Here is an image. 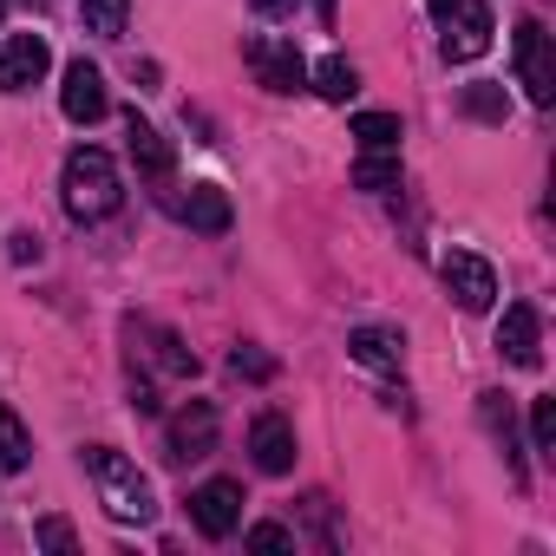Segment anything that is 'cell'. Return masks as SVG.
<instances>
[{
	"label": "cell",
	"mask_w": 556,
	"mask_h": 556,
	"mask_svg": "<svg viewBox=\"0 0 556 556\" xmlns=\"http://www.w3.org/2000/svg\"><path fill=\"white\" fill-rule=\"evenodd\" d=\"M60 197H66V216L73 223H105L112 210H118V164L99 151V144H79L73 157H66V170H60Z\"/></svg>",
	"instance_id": "cell-1"
},
{
	"label": "cell",
	"mask_w": 556,
	"mask_h": 556,
	"mask_svg": "<svg viewBox=\"0 0 556 556\" xmlns=\"http://www.w3.org/2000/svg\"><path fill=\"white\" fill-rule=\"evenodd\" d=\"M79 458H86V471H92V484H99V497H105V510H112L118 523H151V517H157L151 478H144L118 445H86Z\"/></svg>",
	"instance_id": "cell-2"
},
{
	"label": "cell",
	"mask_w": 556,
	"mask_h": 556,
	"mask_svg": "<svg viewBox=\"0 0 556 556\" xmlns=\"http://www.w3.org/2000/svg\"><path fill=\"white\" fill-rule=\"evenodd\" d=\"M439 34H445V60H478L491 47V8L484 0H426Z\"/></svg>",
	"instance_id": "cell-3"
},
{
	"label": "cell",
	"mask_w": 556,
	"mask_h": 556,
	"mask_svg": "<svg viewBox=\"0 0 556 556\" xmlns=\"http://www.w3.org/2000/svg\"><path fill=\"white\" fill-rule=\"evenodd\" d=\"M439 282H445V295H452L465 315H484V308L497 302V268H491L484 255H471V249H452V255L439 262Z\"/></svg>",
	"instance_id": "cell-4"
},
{
	"label": "cell",
	"mask_w": 556,
	"mask_h": 556,
	"mask_svg": "<svg viewBox=\"0 0 556 556\" xmlns=\"http://www.w3.org/2000/svg\"><path fill=\"white\" fill-rule=\"evenodd\" d=\"M249 66H255V79L268 86V92H302L308 86V60L295 53V40H275V34H255L249 47Z\"/></svg>",
	"instance_id": "cell-5"
},
{
	"label": "cell",
	"mask_w": 556,
	"mask_h": 556,
	"mask_svg": "<svg viewBox=\"0 0 556 556\" xmlns=\"http://www.w3.org/2000/svg\"><path fill=\"white\" fill-rule=\"evenodd\" d=\"M190 523H197L210 543H223V536L242 523V484H236V478H210V484H197V491H190Z\"/></svg>",
	"instance_id": "cell-6"
},
{
	"label": "cell",
	"mask_w": 556,
	"mask_h": 556,
	"mask_svg": "<svg viewBox=\"0 0 556 556\" xmlns=\"http://www.w3.org/2000/svg\"><path fill=\"white\" fill-rule=\"evenodd\" d=\"M517 79L530 105H556V66H549V34L536 21H517Z\"/></svg>",
	"instance_id": "cell-7"
},
{
	"label": "cell",
	"mask_w": 556,
	"mask_h": 556,
	"mask_svg": "<svg viewBox=\"0 0 556 556\" xmlns=\"http://www.w3.org/2000/svg\"><path fill=\"white\" fill-rule=\"evenodd\" d=\"M210 445H216V406H210V400H190V406L164 426V452H170L177 465H190V458H210Z\"/></svg>",
	"instance_id": "cell-8"
},
{
	"label": "cell",
	"mask_w": 556,
	"mask_h": 556,
	"mask_svg": "<svg viewBox=\"0 0 556 556\" xmlns=\"http://www.w3.org/2000/svg\"><path fill=\"white\" fill-rule=\"evenodd\" d=\"M47 66H53L47 40L40 34H14L8 47H0V92H34L47 79Z\"/></svg>",
	"instance_id": "cell-9"
},
{
	"label": "cell",
	"mask_w": 556,
	"mask_h": 556,
	"mask_svg": "<svg viewBox=\"0 0 556 556\" xmlns=\"http://www.w3.org/2000/svg\"><path fill=\"white\" fill-rule=\"evenodd\" d=\"M60 105H66V118H73V125H99V118L112 112L105 73H99V66H86V60H73V66H66V86H60Z\"/></svg>",
	"instance_id": "cell-10"
},
{
	"label": "cell",
	"mask_w": 556,
	"mask_h": 556,
	"mask_svg": "<svg viewBox=\"0 0 556 556\" xmlns=\"http://www.w3.org/2000/svg\"><path fill=\"white\" fill-rule=\"evenodd\" d=\"M497 354H504L510 367H536V361H543V321H536L530 302H510V308H504V321H497Z\"/></svg>",
	"instance_id": "cell-11"
},
{
	"label": "cell",
	"mask_w": 556,
	"mask_h": 556,
	"mask_svg": "<svg viewBox=\"0 0 556 556\" xmlns=\"http://www.w3.org/2000/svg\"><path fill=\"white\" fill-rule=\"evenodd\" d=\"M249 452H255V465H262L268 478L295 471V426H289L282 413H262V419L249 426Z\"/></svg>",
	"instance_id": "cell-12"
},
{
	"label": "cell",
	"mask_w": 556,
	"mask_h": 556,
	"mask_svg": "<svg viewBox=\"0 0 556 556\" xmlns=\"http://www.w3.org/2000/svg\"><path fill=\"white\" fill-rule=\"evenodd\" d=\"M348 354H354L361 367H374V374H400L406 334H400V328H354V334H348Z\"/></svg>",
	"instance_id": "cell-13"
},
{
	"label": "cell",
	"mask_w": 556,
	"mask_h": 556,
	"mask_svg": "<svg viewBox=\"0 0 556 556\" xmlns=\"http://www.w3.org/2000/svg\"><path fill=\"white\" fill-rule=\"evenodd\" d=\"M131 164H138L151 184H164V177L177 170V151H170V138H164L157 125H144L138 112H131Z\"/></svg>",
	"instance_id": "cell-14"
},
{
	"label": "cell",
	"mask_w": 556,
	"mask_h": 556,
	"mask_svg": "<svg viewBox=\"0 0 556 556\" xmlns=\"http://www.w3.org/2000/svg\"><path fill=\"white\" fill-rule=\"evenodd\" d=\"M184 223H190V229H210V236H223V229H229V197H223L216 184H190Z\"/></svg>",
	"instance_id": "cell-15"
},
{
	"label": "cell",
	"mask_w": 556,
	"mask_h": 556,
	"mask_svg": "<svg viewBox=\"0 0 556 556\" xmlns=\"http://www.w3.org/2000/svg\"><path fill=\"white\" fill-rule=\"evenodd\" d=\"M354 184L374 190V197L380 190H400V151H361L354 157Z\"/></svg>",
	"instance_id": "cell-16"
},
{
	"label": "cell",
	"mask_w": 556,
	"mask_h": 556,
	"mask_svg": "<svg viewBox=\"0 0 556 556\" xmlns=\"http://www.w3.org/2000/svg\"><path fill=\"white\" fill-rule=\"evenodd\" d=\"M27 458H34V439H27L21 413L0 406V471H27Z\"/></svg>",
	"instance_id": "cell-17"
},
{
	"label": "cell",
	"mask_w": 556,
	"mask_h": 556,
	"mask_svg": "<svg viewBox=\"0 0 556 556\" xmlns=\"http://www.w3.org/2000/svg\"><path fill=\"white\" fill-rule=\"evenodd\" d=\"M315 92H321L328 105H348V99L361 92V73H354L341 53H334V60H321V66H315Z\"/></svg>",
	"instance_id": "cell-18"
},
{
	"label": "cell",
	"mask_w": 556,
	"mask_h": 556,
	"mask_svg": "<svg viewBox=\"0 0 556 556\" xmlns=\"http://www.w3.org/2000/svg\"><path fill=\"white\" fill-rule=\"evenodd\" d=\"M79 21H86V34H99V40H118L125 21H131V0H86Z\"/></svg>",
	"instance_id": "cell-19"
},
{
	"label": "cell",
	"mask_w": 556,
	"mask_h": 556,
	"mask_svg": "<svg viewBox=\"0 0 556 556\" xmlns=\"http://www.w3.org/2000/svg\"><path fill=\"white\" fill-rule=\"evenodd\" d=\"M354 138H361V151H400V118L393 112H361L354 118Z\"/></svg>",
	"instance_id": "cell-20"
},
{
	"label": "cell",
	"mask_w": 556,
	"mask_h": 556,
	"mask_svg": "<svg viewBox=\"0 0 556 556\" xmlns=\"http://www.w3.org/2000/svg\"><path fill=\"white\" fill-rule=\"evenodd\" d=\"M465 112L484 118V125H504L510 118V99H504V86H465Z\"/></svg>",
	"instance_id": "cell-21"
},
{
	"label": "cell",
	"mask_w": 556,
	"mask_h": 556,
	"mask_svg": "<svg viewBox=\"0 0 556 556\" xmlns=\"http://www.w3.org/2000/svg\"><path fill=\"white\" fill-rule=\"evenodd\" d=\"M530 445L556 452V400H530Z\"/></svg>",
	"instance_id": "cell-22"
},
{
	"label": "cell",
	"mask_w": 556,
	"mask_h": 556,
	"mask_svg": "<svg viewBox=\"0 0 556 556\" xmlns=\"http://www.w3.org/2000/svg\"><path fill=\"white\" fill-rule=\"evenodd\" d=\"M249 549H295V530H282V523H255V530H249Z\"/></svg>",
	"instance_id": "cell-23"
},
{
	"label": "cell",
	"mask_w": 556,
	"mask_h": 556,
	"mask_svg": "<svg viewBox=\"0 0 556 556\" xmlns=\"http://www.w3.org/2000/svg\"><path fill=\"white\" fill-rule=\"evenodd\" d=\"M229 367H236V374H249V380H268V361H262V354H249V348H236V354H229Z\"/></svg>",
	"instance_id": "cell-24"
},
{
	"label": "cell",
	"mask_w": 556,
	"mask_h": 556,
	"mask_svg": "<svg viewBox=\"0 0 556 556\" xmlns=\"http://www.w3.org/2000/svg\"><path fill=\"white\" fill-rule=\"evenodd\" d=\"M40 543H47V549H73V523L47 517V523H40Z\"/></svg>",
	"instance_id": "cell-25"
},
{
	"label": "cell",
	"mask_w": 556,
	"mask_h": 556,
	"mask_svg": "<svg viewBox=\"0 0 556 556\" xmlns=\"http://www.w3.org/2000/svg\"><path fill=\"white\" fill-rule=\"evenodd\" d=\"M249 8H255L262 21H282V14H295V0H249Z\"/></svg>",
	"instance_id": "cell-26"
},
{
	"label": "cell",
	"mask_w": 556,
	"mask_h": 556,
	"mask_svg": "<svg viewBox=\"0 0 556 556\" xmlns=\"http://www.w3.org/2000/svg\"><path fill=\"white\" fill-rule=\"evenodd\" d=\"M14 255H21V262H27V255L40 262V236H27V229H21V236H14Z\"/></svg>",
	"instance_id": "cell-27"
},
{
	"label": "cell",
	"mask_w": 556,
	"mask_h": 556,
	"mask_svg": "<svg viewBox=\"0 0 556 556\" xmlns=\"http://www.w3.org/2000/svg\"><path fill=\"white\" fill-rule=\"evenodd\" d=\"M131 406H138V413H157V393H151V387L138 380V387H131Z\"/></svg>",
	"instance_id": "cell-28"
},
{
	"label": "cell",
	"mask_w": 556,
	"mask_h": 556,
	"mask_svg": "<svg viewBox=\"0 0 556 556\" xmlns=\"http://www.w3.org/2000/svg\"><path fill=\"white\" fill-rule=\"evenodd\" d=\"M0 14H8V0H0Z\"/></svg>",
	"instance_id": "cell-29"
},
{
	"label": "cell",
	"mask_w": 556,
	"mask_h": 556,
	"mask_svg": "<svg viewBox=\"0 0 556 556\" xmlns=\"http://www.w3.org/2000/svg\"><path fill=\"white\" fill-rule=\"evenodd\" d=\"M40 8H47V0H40Z\"/></svg>",
	"instance_id": "cell-30"
}]
</instances>
